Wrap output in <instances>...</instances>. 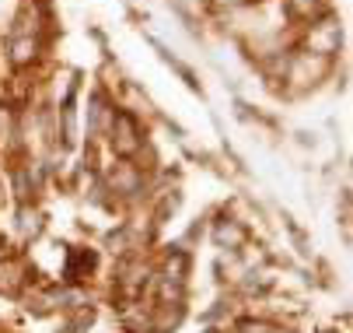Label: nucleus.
<instances>
[{
  "instance_id": "3",
  "label": "nucleus",
  "mask_w": 353,
  "mask_h": 333,
  "mask_svg": "<svg viewBox=\"0 0 353 333\" xmlns=\"http://www.w3.org/2000/svg\"><path fill=\"white\" fill-rule=\"evenodd\" d=\"M290 8H294V15H305V18H308V15L319 11V0H294Z\"/></svg>"
},
{
  "instance_id": "1",
  "label": "nucleus",
  "mask_w": 353,
  "mask_h": 333,
  "mask_svg": "<svg viewBox=\"0 0 353 333\" xmlns=\"http://www.w3.org/2000/svg\"><path fill=\"white\" fill-rule=\"evenodd\" d=\"M308 42H312V50H315L319 57H329L336 46H339V28H336L332 21H322V25H315V28L308 32Z\"/></svg>"
},
{
  "instance_id": "2",
  "label": "nucleus",
  "mask_w": 353,
  "mask_h": 333,
  "mask_svg": "<svg viewBox=\"0 0 353 333\" xmlns=\"http://www.w3.org/2000/svg\"><path fill=\"white\" fill-rule=\"evenodd\" d=\"M116 126H119V148H123V151H133V148H137V140H133V137H137V126H133V120H130V116H119Z\"/></svg>"
}]
</instances>
